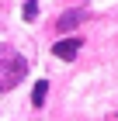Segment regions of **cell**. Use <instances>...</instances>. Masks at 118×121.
I'll return each mask as SVG.
<instances>
[{"label": "cell", "instance_id": "6da1fadb", "mask_svg": "<svg viewBox=\"0 0 118 121\" xmlns=\"http://www.w3.org/2000/svg\"><path fill=\"white\" fill-rule=\"evenodd\" d=\"M28 73V59L21 52H14L10 45H0V93L18 86V80Z\"/></svg>", "mask_w": 118, "mask_h": 121}, {"label": "cell", "instance_id": "7a4b0ae2", "mask_svg": "<svg viewBox=\"0 0 118 121\" xmlns=\"http://www.w3.org/2000/svg\"><path fill=\"white\" fill-rule=\"evenodd\" d=\"M80 45H83L80 38H63V42H56V48H52V52H56L59 59H76Z\"/></svg>", "mask_w": 118, "mask_h": 121}, {"label": "cell", "instance_id": "3957f363", "mask_svg": "<svg viewBox=\"0 0 118 121\" xmlns=\"http://www.w3.org/2000/svg\"><path fill=\"white\" fill-rule=\"evenodd\" d=\"M80 17H83L80 10H66L63 17H59V24H56V28H59V31H70V28H76V24H80Z\"/></svg>", "mask_w": 118, "mask_h": 121}, {"label": "cell", "instance_id": "277c9868", "mask_svg": "<svg viewBox=\"0 0 118 121\" xmlns=\"http://www.w3.org/2000/svg\"><path fill=\"white\" fill-rule=\"evenodd\" d=\"M45 93H49V80H38L35 90H31V104H35V107H42V104H45Z\"/></svg>", "mask_w": 118, "mask_h": 121}, {"label": "cell", "instance_id": "5b68a950", "mask_svg": "<svg viewBox=\"0 0 118 121\" xmlns=\"http://www.w3.org/2000/svg\"><path fill=\"white\" fill-rule=\"evenodd\" d=\"M35 14H38V4H35V0H28V4H24V17L31 21V17H35Z\"/></svg>", "mask_w": 118, "mask_h": 121}]
</instances>
